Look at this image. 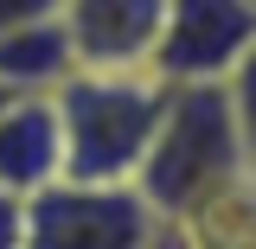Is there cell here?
Masks as SVG:
<instances>
[{
  "label": "cell",
  "instance_id": "obj_1",
  "mask_svg": "<svg viewBox=\"0 0 256 249\" xmlns=\"http://www.w3.org/2000/svg\"><path fill=\"white\" fill-rule=\"evenodd\" d=\"M250 173V147L230 122L224 90H166L154 141L134 166V192L160 224H186L224 186Z\"/></svg>",
  "mask_w": 256,
  "mask_h": 249
},
{
  "label": "cell",
  "instance_id": "obj_2",
  "mask_svg": "<svg viewBox=\"0 0 256 249\" xmlns=\"http://www.w3.org/2000/svg\"><path fill=\"white\" fill-rule=\"evenodd\" d=\"M166 83L148 70H77L52 109L64 134V179L77 186H134V166L154 141Z\"/></svg>",
  "mask_w": 256,
  "mask_h": 249
},
{
  "label": "cell",
  "instance_id": "obj_3",
  "mask_svg": "<svg viewBox=\"0 0 256 249\" xmlns=\"http://www.w3.org/2000/svg\"><path fill=\"white\" fill-rule=\"evenodd\" d=\"M256 45L250 0H166L148 77L166 90H224L237 58Z\"/></svg>",
  "mask_w": 256,
  "mask_h": 249
},
{
  "label": "cell",
  "instance_id": "obj_4",
  "mask_svg": "<svg viewBox=\"0 0 256 249\" xmlns=\"http://www.w3.org/2000/svg\"><path fill=\"white\" fill-rule=\"evenodd\" d=\"M160 218L134 186H77L58 179L26 198V249H148Z\"/></svg>",
  "mask_w": 256,
  "mask_h": 249
},
{
  "label": "cell",
  "instance_id": "obj_5",
  "mask_svg": "<svg viewBox=\"0 0 256 249\" xmlns=\"http://www.w3.org/2000/svg\"><path fill=\"white\" fill-rule=\"evenodd\" d=\"M166 0H64L58 26L77 70H148Z\"/></svg>",
  "mask_w": 256,
  "mask_h": 249
},
{
  "label": "cell",
  "instance_id": "obj_6",
  "mask_svg": "<svg viewBox=\"0 0 256 249\" xmlns=\"http://www.w3.org/2000/svg\"><path fill=\"white\" fill-rule=\"evenodd\" d=\"M64 179V134L52 96H13L0 109V192L38 198Z\"/></svg>",
  "mask_w": 256,
  "mask_h": 249
},
{
  "label": "cell",
  "instance_id": "obj_7",
  "mask_svg": "<svg viewBox=\"0 0 256 249\" xmlns=\"http://www.w3.org/2000/svg\"><path fill=\"white\" fill-rule=\"evenodd\" d=\"M70 77H77V58H70V38L58 19L0 32V90L6 96H58Z\"/></svg>",
  "mask_w": 256,
  "mask_h": 249
},
{
  "label": "cell",
  "instance_id": "obj_8",
  "mask_svg": "<svg viewBox=\"0 0 256 249\" xmlns=\"http://www.w3.org/2000/svg\"><path fill=\"white\" fill-rule=\"evenodd\" d=\"M224 102H230V122H237V134H244V147H250V160H256V45L237 58V70L224 77Z\"/></svg>",
  "mask_w": 256,
  "mask_h": 249
},
{
  "label": "cell",
  "instance_id": "obj_9",
  "mask_svg": "<svg viewBox=\"0 0 256 249\" xmlns=\"http://www.w3.org/2000/svg\"><path fill=\"white\" fill-rule=\"evenodd\" d=\"M64 0H0V32H20V26H38V19H58Z\"/></svg>",
  "mask_w": 256,
  "mask_h": 249
},
{
  "label": "cell",
  "instance_id": "obj_10",
  "mask_svg": "<svg viewBox=\"0 0 256 249\" xmlns=\"http://www.w3.org/2000/svg\"><path fill=\"white\" fill-rule=\"evenodd\" d=\"M0 249H26V198L0 192Z\"/></svg>",
  "mask_w": 256,
  "mask_h": 249
},
{
  "label": "cell",
  "instance_id": "obj_11",
  "mask_svg": "<svg viewBox=\"0 0 256 249\" xmlns=\"http://www.w3.org/2000/svg\"><path fill=\"white\" fill-rule=\"evenodd\" d=\"M148 249H192V237H186V230H173V224H160L154 237H148Z\"/></svg>",
  "mask_w": 256,
  "mask_h": 249
},
{
  "label": "cell",
  "instance_id": "obj_12",
  "mask_svg": "<svg viewBox=\"0 0 256 249\" xmlns=\"http://www.w3.org/2000/svg\"><path fill=\"white\" fill-rule=\"evenodd\" d=\"M6 102H13V96H6V90H0V109H6Z\"/></svg>",
  "mask_w": 256,
  "mask_h": 249
},
{
  "label": "cell",
  "instance_id": "obj_13",
  "mask_svg": "<svg viewBox=\"0 0 256 249\" xmlns=\"http://www.w3.org/2000/svg\"><path fill=\"white\" fill-rule=\"evenodd\" d=\"M250 6H256V0H250Z\"/></svg>",
  "mask_w": 256,
  "mask_h": 249
}]
</instances>
